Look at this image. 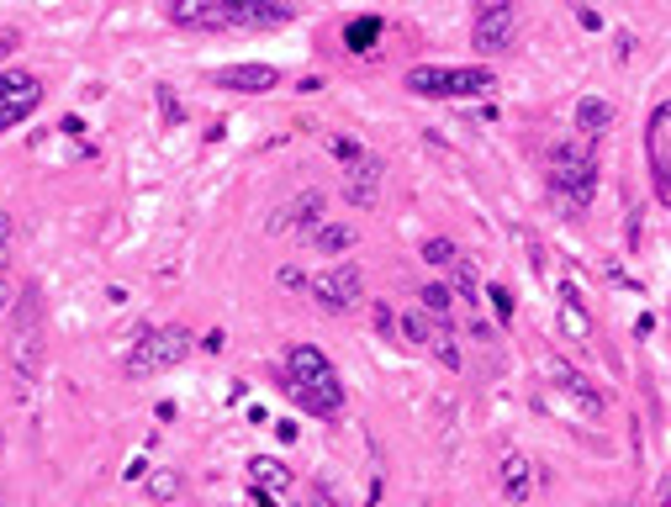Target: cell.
<instances>
[{
  "label": "cell",
  "mask_w": 671,
  "mask_h": 507,
  "mask_svg": "<svg viewBox=\"0 0 671 507\" xmlns=\"http://www.w3.org/2000/svg\"><path fill=\"white\" fill-rule=\"evenodd\" d=\"M281 386L296 407L312 412V418H339V407H344V381L318 344H291L286 349V381Z\"/></svg>",
  "instance_id": "1"
},
{
  "label": "cell",
  "mask_w": 671,
  "mask_h": 507,
  "mask_svg": "<svg viewBox=\"0 0 671 507\" xmlns=\"http://www.w3.org/2000/svg\"><path fill=\"white\" fill-rule=\"evenodd\" d=\"M6 360H11V381H16V391L27 397L32 381H37V370H43V296H37V286H22V291H16Z\"/></svg>",
  "instance_id": "2"
},
{
  "label": "cell",
  "mask_w": 671,
  "mask_h": 507,
  "mask_svg": "<svg viewBox=\"0 0 671 507\" xmlns=\"http://www.w3.org/2000/svg\"><path fill=\"white\" fill-rule=\"evenodd\" d=\"M545 180H550V196L561 201V212L576 217L592 196H598V159H592L582 143H555L550 159H545Z\"/></svg>",
  "instance_id": "3"
},
{
  "label": "cell",
  "mask_w": 671,
  "mask_h": 507,
  "mask_svg": "<svg viewBox=\"0 0 671 507\" xmlns=\"http://www.w3.org/2000/svg\"><path fill=\"white\" fill-rule=\"evenodd\" d=\"M191 349H196V338H191V328H180V323H170V328H138L133 349H127V375H133V381H148V375L180 365Z\"/></svg>",
  "instance_id": "4"
},
{
  "label": "cell",
  "mask_w": 671,
  "mask_h": 507,
  "mask_svg": "<svg viewBox=\"0 0 671 507\" xmlns=\"http://www.w3.org/2000/svg\"><path fill=\"white\" fill-rule=\"evenodd\" d=\"M307 296L323 312H354L365 302V275H360V265H328L318 275H307Z\"/></svg>",
  "instance_id": "5"
},
{
  "label": "cell",
  "mask_w": 671,
  "mask_h": 507,
  "mask_svg": "<svg viewBox=\"0 0 671 507\" xmlns=\"http://www.w3.org/2000/svg\"><path fill=\"white\" fill-rule=\"evenodd\" d=\"M43 106V80L32 69H0V133L22 127Z\"/></svg>",
  "instance_id": "6"
},
{
  "label": "cell",
  "mask_w": 671,
  "mask_h": 507,
  "mask_svg": "<svg viewBox=\"0 0 671 507\" xmlns=\"http://www.w3.org/2000/svg\"><path fill=\"white\" fill-rule=\"evenodd\" d=\"M645 164H650V185L656 201L671 206V101H661L645 122Z\"/></svg>",
  "instance_id": "7"
},
{
  "label": "cell",
  "mask_w": 671,
  "mask_h": 507,
  "mask_svg": "<svg viewBox=\"0 0 671 507\" xmlns=\"http://www.w3.org/2000/svg\"><path fill=\"white\" fill-rule=\"evenodd\" d=\"M513 32H518V11L508 6V0H487V6H476V22H471L476 53H502L513 43Z\"/></svg>",
  "instance_id": "8"
},
{
  "label": "cell",
  "mask_w": 671,
  "mask_h": 507,
  "mask_svg": "<svg viewBox=\"0 0 671 507\" xmlns=\"http://www.w3.org/2000/svg\"><path fill=\"white\" fill-rule=\"evenodd\" d=\"M545 375H550V386H555V391H561V397H571L576 407H582V412H587V418H603V407H608V397H603V391H598V386H592V381H587V375H582V370H576L571 360H561V354H550V360H545Z\"/></svg>",
  "instance_id": "9"
},
{
  "label": "cell",
  "mask_w": 671,
  "mask_h": 507,
  "mask_svg": "<svg viewBox=\"0 0 671 507\" xmlns=\"http://www.w3.org/2000/svg\"><path fill=\"white\" fill-rule=\"evenodd\" d=\"M497 486H502V497H508V507H529L534 486H539V465L524 455V449H502V460H497Z\"/></svg>",
  "instance_id": "10"
},
{
  "label": "cell",
  "mask_w": 671,
  "mask_h": 507,
  "mask_svg": "<svg viewBox=\"0 0 671 507\" xmlns=\"http://www.w3.org/2000/svg\"><path fill=\"white\" fill-rule=\"evenodd\" d=\"M212 85L244 90V96H265V90L281 85V69L275 64H222V69H212Z\"/></svg>",
  "instance_id": "11"
},
{
  "label": "cell",
  "mask_w": 671,
  "mask_h": 507,
  "mask_svg": "<svg viewBox=\"0 0 671 507\" xmlns=\"http://www.w3.org/2000/svg\"><path fill=\"white\" fill-rule=\"evenodd\" d=\"M555 328H561V338H571L576 349H592V312H587V302H582V291L571 286H561V307H555Z\"/></svg>",
  "instance_id": "12"
},
{
  "label": "cell",
  "mask_w": 671,
  "mask_h": 507,
  "mask_svg": "<svg viewBox=\"0 0 671 507\" xmlns=\"http://www.w3.org/2000/svg\"><path fill=\"white\" fill-rule=\"evenodd\" d=\"M323 206H328V196H323V191H302V196H291L286 206H275L265 228H270V233H291V228H318Z\"/></svg>",
  "instance_id": "13"
},
{
  "label": "cell",
  "mask_w": 671,
  "mask_h": 507,
  "mask_svg": "<svg viewBox=\"0 0 671 507\" xmlns=\"http://www.w3.org/2000/svg\"><path fill=\"white\" fill-rule=\"evenodd\" d=\"M164 16H170V27H185V32H222L228 27L222 0H175V6H164Z\"/></svg>",
  "instance_id": "14"
},
{
  "label": "cell",
  "mask_w": 671,
  "mask_h": 507,
  "mask_svg": "<svg viewBox=\"0 0 671 507\" xmlns=\"http://www.w3.org/2000/svg\"><path fill=\"white\" fill-rule=\"evenodd\" d=\"M222 11H228V27H286L296 16L281 0H222Z\"/></svg>",
  "instance_id": "15"
},
{
  "label": "cell",
  "mask_w": 671,
  "mask_h": 507,
  "mask_svg": "<svg viewBox=\"0 0 671 507\" xmlns=\"http://www.w3.org/2000/svg\"><path fill=\"white\" fill-rule=\"evenodd\" d=\"M381 175H386V164H381L376 154H365L360 164H349V169H344V201L370 206V201L381 196Z\"/></svg>",
  "instance_id": "16"
},
{
  "label": "cell",
  "mask_w": 671,
  "mask_h": 507,
  "mask_svg": "<svg viewBox=\"0 0 671 507\" xmlns=\"http://www.w3.org/2000/svg\"><path fill=\"white\" fill-rule=\"evenodd\" d=\"M249 486H254V492H270V497H286L291 486H296V476L275 455H254L249 460Z\"/></svg>",
  "instance_id": "17"
},
{
  "label": "cell",
  "mask_w": 671,
  "mask_h": 507,
  "mask_svg": "<svg viewBox=\"0 0 671 507\" xmlns=\"http://www.w3.org/2000/svg\"><path fill=\"white\" fill-rule=\"evenodd\" d=\"M576 127H582L587 138L608 133V127H613V106L603 96H582V101H576Z\"/></svg>",
  "instance_id": "18"
},
{
  "label": "cell",
  "mask_w": 671,
  "mask_h": 507,
  "mask_svg": "<svg viewBox=\"0 0 671 507\" xmlns=\"http://www.w3.org/2000/svg\"><path fill=\"white\" fill-rule=\"evenodd\" d=\"M423 349H434V360H439L444 370H465V354H460L455 333L444 328V323H428V338H423Z\"/></svg>",
  "instance_id": "19"
},
{
  "label": "cell",
  "mask_w": 671,
  "mask_h": 507,
  "mask_svg": "<svg viewBox=\"0 0 671 507\" xmlns=\"http://www.w3.org/2000/svg\"><path fill=\"white\" fill-rule=\"evenodd\" d=\"M344 43H349V53H370L381 43V16H354L344 27Z\"/></svg>",
  "instance_id": "20"
},
{
  "label": "cell",
  "mask_w": 671,
  "mask_h": 507,
  "mask_svg": "<svg viewBox=\"0 0 671 507\" xmlns=\"http://www.w3.org/2000/svg\"><path fill=\"white\" fill-rule=\"evenodd\" d=\"M312 243H318V254H349L354 249V228L349 222H323V228L312 233Z\"/></svg>",
  "instance_id": "21"
},
{
  "label": "cell",
  "mask_w": 671,
  "mask_h": 507,
  "mask_svg": "<svg viewBox=\"0 0 671 507\" xmlns=\"http://www.w3.org/2000/svg\"><path fill=\"white\" fill-rule=\"evenodd\" d=\"M455 296H465V307H476L481 302V280H476V265L471 259H455Z\"/></svg>",
  "instance_id": "22"
},
{
  "label": "cell",
  "mask_w": 671,
  "mask_h": 507,
  "mask_svg": "<svg viewBox=\"0 0 671 507\" xmlns=\"http://www.w3.org/2000/svg\"><path fill=\"white\" fill-rule=\"evenodd\" d=\"M418 296H423V312L428 317H450V307H455V291L439 286V280H434V286H423Z\"/></svg>",
  "instance_id": "23"
},
{
  "label": "cell",
  "mask_w": 671,
  "mask_h": 507,
  "mask_svg": "<svg viewBox=\"0 0 671 507\" xmlns=\"http://www.w3.org/2000/svg\"><path fill=\"white\" fill-rule=\"evenodd\" d=\"M328 154L339 159V169H349V164H360V159H365V148L354 143L349 133H328Z\"/></svg>",
  "instance_id": "24"
},
{
  "label": "cell",
  "mask_w": 671,
  "mask_h": 507,
  "mask_svg": "<svg viewBox=\"0 0 671 507\" xmlns=\"http://www.w3.org/2000/svg\"><path fill=\"white\" fill-rule=\"evenodd\" d=\"M423 259H428V265H439V270H450L455 259H460V249H455L450 238H428L423 243Z\"/></svg>",
  "instance_id": "25"
},
{
  "label": "cell",
  "mask_w": 671,
  "mask_h": 507,
  "mask_svg": "<svg viewBox=\"0 0 671 507\" xmlns=\"http://www.w3.org/2000/svg\"><path fill=\"white\" fill-rule=\"evenodd\" d=\"M148 497H154V502H175L180 497V476L175 471H154V476H148Z\"/></svg>",
  "instance_id": "26"
},
{
  "label": "cell",
  "mask_w": 671,
  "mask_h": 507,
  "mask_svg": "<svg viewBox=\"0 0 671 507\" xmlns=\"http://www.w3.org/2000/svg\"><path fill=\"white\" fill-rule=\"evenodd\" d=\"M481 296H492V312L502 317V323H513V307H518V302H513V291H508V286H487Z\"/></svg>",
  "instance_id": "27"
},
{
  "label": "cell",
  "mask_w": 671,
  "mask_h": 507,
  "mask_svg": "<svg viewBox=\"0 0 671 507\" xmlns=\"http://www.w3.org/2000/svg\"><path fill=\"white\" fill-rule=\"evenodd\" d=\"M397 328H402V338H407V344H423V338H428V317H423V312H407Z\"/></svg>",
  "instance_id": "28"
},
{
  "label": "cell",
  "mask_w": 671,
  "mask_h": 507,
  "mask_svg": "<svg viewBox=\"0 0 671 507\" xmlns=\"http://www.w3.org/2000/svg\"><path fill=\"white\" fill-rule=\"evenodd\" d=\"M0 265L11 270V212L0 206Z\"/></svg>",
  "instance_id": "29"
},
{
  "label": "cell",
  "mask_w": 671,
  "mask_h": 507,
  "mask_svg": "<svg viewBox=\"0 0 671 507\" xmlns=\"http://www.w3.org/2000/svg\"><path fill=\"white\" fill-rule=\"evenodd\" d=\"M196 349H201V354H222V349H228V333H222V328L201 333V338H196Z\"/></svg>",
  "instance_id": "30"
},
{
  "label": "cell",
  "mask_w": 671,
  "mask_h": 507,
  "mask_svg": "<svg viewBox=\"0 0 671 507\" xmlns=\"http://www.w3.org/2000/svg\"><path fill=\"white\" fill-rule=\"evenodd\" d=\"M159 111H164V117H170V122H180V117H185V106L175 101V90H170V85L159 90Z\"/></svg>",
  "instance_id": "31"
},
{
  "label": "cell",
  "mask_w": 671,
  "mask_h": 507,
  "mask_svg": "<svg viewBox=\"0 0 671 507\" xmlns=\"http://www.w3.org/2000/svg\"><path fill=\"white\" fill-rule=\"evenodd\" d=\"M629 53H635V32H619V37H613V59L629 64Z\"/></svg>",
  "instance_id": "32"
},
{
  "label": "cell",
  "mask_w": 671,
  "mask_h": 507,
  "mask_svg": "<svg viewBox=\"0 0 671 507\" xmlns=\"http://www.w3.org/2000/svg\"><path fill=\"white\" fill-rule=\"evenodd\" d=\"M281 286H286V291H307V275L296 270V265H281Z\"/></svg>",
  "instance_id": "33"
},
{
  "label": "cell",
  "mask_w": 671,
  "mask_h": 507,
  "mask_svg": "<svg viewBox=\"0 0 671 507\" xmlns=\"http://www.w3.org/2000/svg\"><path fill=\"white\" fill-rule=\"evenodd\" d=\"M391 328H397V317H391V307H386V302H376V333L386 338Z\"/></svg>",
  "instance_id": "34"
},
{
  "label": "cell",
  "mask_w": 671,
  "mask_h": 507,
  "mask_svg": "<svg viewBox=\"0 0 671 507\" xmlns=\"http://www.w3.org/2000/svg\"><path fill=\"white\" fill-rule=\"evenodd\" d=\"M576 22H582L587 32H598V27H603V16H598V11H592V6H582V11H576Z\"/></svg>",
  "instance_id": "35"
},
{
  "label": "cell",
  "mask_w": 671,
  "mask_h": 507,
  "mask_svg": "<svg viewBox=\"0 0 671 507\" xmlns=\"http://www.w3.org/2000/svg\"><path fill=\"white\" fill-rule=\"evenodd\" d=\"M656 507H671V465H666V476H661V486H656Z\"/></svg>",
  "instance_id": "36"
},
{
  "label": "cell",
  "mask_w": 671,
  "mask_h": 507,
  "mask_svg": "<svg viewBox=\"0 0 671 507\" xmlns=\"http://www.w3.org/2000/svg\"><path fill=\"white\" fill-rule=\"evenodd\" d=\"M6 307H11V270L0 265V312H6Z\"/></svg>",
  "instance_id": "37"
},
{
  "label": "cell",
  "mask_w": 671,
  "mask_h": 507,
  "mask_svg": "<svg viewBox=\"0 0 671 507\" xmlns=\"http://www.w3.org/2000/svg\"><path fill=\"white\" fill-rule=\"evenodd\" d=\"M148 476V460H133V465H122V481H143Z\"/></svg>",
  "instance_id": "38"
},
{
  "label": "cell",
  "mask_w": 671,
  "mask_h": 507,
  "mask_svg": "<svg viewBox=\"0 0 671 507\" xmlns=\"http://www.w3.org/2000/svg\"><path fill=\"white\" fill-rule=\"evenodd\" d=\"M312 507H339V502H333L328 486H318V492H312Z\"/></svg>",
  "instance_id": "39"
},
{
  "label": "cell",
  "mask_w": 671,
  "mask_h": 507,
  "mask_svg": "<svg viewBox=\"0 0 671 507\" xmlns=\"http://www.w3.org/2000/svg\"><path fill=\"white\" fill-rule=\"evenodd\" d=\"M249 507H275V497H270V492H254V486H249Z\"/></svg>",
  "instance_id": "40"
},
{
  "label": "cell",
  "mask_w": 671,
  "mask_h": 507,
  "mask_svg": "<svg viewBox=\"0 0 671 507\" xmlns=\"http://www.w3.org/2000/svg\"><path fill=\"white\" fill-rule=\"evenodd\" d=\"M11 48H16V32L6 27V32H0V59H6V53H11Z\"/></svg>",
  "instance_id": "41"
}]
</instances>
